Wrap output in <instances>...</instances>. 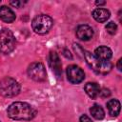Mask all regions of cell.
I'll list each match as a JSON object with an SVG mask.
<instances>
[{
  "label": "cell",
  "instance_id": "obj_15",
  "mask_svg": "<svg viewBox=\"0 0 122 122\" xmlns=\"http://www.w3.org/2000/svg\"><path fill=\"white\" fill-rule=\"evenodd\" d=\"M90 112L92 114V116L97 120H101L105 117V112L103 110V108L100 105L94 104L93 106L91 107L90 109Z\"/></svg>",
  "mask_w": 122,
  "mask_h": 122
},
{
  "label": "cell",
  "instance_id": "obj_23",
  "mask_svg": "<svg viewBox=\"0 0 122 122\" xmlns=\"http://www.w3.org/2000/svg\"><path fill=\"white\" fill-rule=\"evenodd\" d=\"M0 122H1V121H0Z\"/></svg>",
  "mask_w": 122,
  "mask_h": 122
},
{
  "label": "cell",
  "instance_id": "obj_6",
  "mask_svg": "<svg viewBox=\"0 0 122 122\" xmlns=\"http://www.w3.org/2000/svg\"><path fill=\"white\" fill-rule=\"evenodd\" d=\"M27 71L30 78L37 82H42L47 77L46 69L41 62H33L30 64Z\"/></svg>",
  "mask_w": 122,
  "mask_h": 122
},
{
  "label": "cell",
  "instance_id": "obj_7",
  "mask_svg": "<svg viewBox=\"0 0 122 122\" xmlns=\"http://www.w3.org/2000/svg\"><path fill=\"white\" fill-rule=\"evenodd\" d=\"M67 77L68 80L72 84H78L82 82L85 78V72L84 71L76 66V65H70L67 67Z\"/></svg>",
  "mask_w": 122,
  "mask_h": 122
},
{
  "label": "cell",
  "instance_id": "obj_20",
  "mask_svg": "<svg viewBox=\"0 0 122 122\" xmlns=\"http://www.w3.org/2000/svg\"><path fill=\"white\" fill-rule=\"evenodd\" d=\"M63 55L65 56V57H67V58H70V59H71L72 58V55H71V53L70 52V51L69 50H63Z\"/></svg>",
  "mask_w": 122,
  "mask_h": 122
},
{
  "label": "cell",
  "instance_id": "obj_4",
  "mask_svg": "<svg viewBox=\"0 0 122 122\" xmlns=\"http://www.w3.org/2000/svg\"><path fill=\"white\" fill-rule=\"evenodd\" d=\"M20 92L19 83L9 76L4 77L0 81V94L4 97H14Z\"/></svg>",
  "mask_w": 122,
  "mask_h": 122
},
{
  "label": "cell",
  "instance_id": "obj_17",
  "mask_svg": "<svg viewBox=\"0 0 122 122\" xmlns=\"http://www.w3.org/2000/svg\"><path fill=\"white\" fill-rule=\"evenodd\" d=\"M26 2H23V1H10V4L15 8H21Z\"/></svg>",
  "mask_w": 122,
  "mask_h": 122
},
{
  "label": "cell",
  "instance_id": "obj_1",
  "mask_svg": "<svg viewBox=\"0 0 122 122\" xmlns=\"http://www.w3.org/2000/svg\"><path fill=\"white\" fill-rule=\"evenodd\" d=\"M7 114L13 120H31L36 115V111L26 102H13L7 109Z\"/></svg>",
  "mask_w": 122,
  "mask_h": 122
},
{
  "label": "cell",
  "instance_id": "obj_18",
  "mask_svg": "<svg viewBox=\"0 0 122 122\" xmlns=\"http://www.w3.org/2000/svg\"><path fill=\"white\" fill-rule=\"evenodd\" d=\"M99 94H100L102 97H107V96H110L111 92H110V90H109V89H103L102 91L100 90Z\"/></svg>",
  "mask_w": 122,
  "mask_h": 122
},
{
  "label": "cell",
  "instance_id": "obj_19",
  "mask_svg": "<svg viewBox=\"0 0 122 122\" xmlns=\"http://www.w3.org/2000/svg\"><path fill=\"white\" fill-rule=\"evenodd\" d=\"M79 122H92V119H91L87 114H82V115L80 116Z\"/></svg>",
  "mask_w": 122,
  "mask_h": 122
},
{
  "label": "cell",
  "instance_id": "obj_12",
  "mask_svg": "<svg viewBox=\"0 0 122 122\" xmlns=\"http://www.w3.org/2000/svg\"><path fill=\"white\" fill-rule=\"evenodd\" d=\"M0 19L6 23H11L15 20V13L7 6L0 7Z\"/></svg>",
  "mask_w": 122,
  "mask_h": 122
},
{
  "label": "cell",
  "instance_id": "obj_5",
  "mask_svg": "<svg viewBox=\"0 0 122 122\" xmlns=\"http://www.w3.org/2000/svg\"><path fill=\"white\" fill-rule=\"evenodd\" d=\"M53 25V20L51 16L47 14H39L33 18L31 21V28L33 31L37 34L47 33Z\"/></svg>",
  "mask_w": 122,
  "mask_h": 122
},
{
  "label": "cell",
  "instance_id": "obj_9",
  "mask_svg": "<svg viewBox=\"0 0 122 122\" xmlns=\"http://www.w3.org/2000/svg\"><path fill=\"white\" fill-rule=\"evenodd\" d=\"M76 36L82 41H89L93 37V30L89 25H80L76 29Z\"/></svg>",
  "mask_w": 122,
  "mask_h": 122
},
{
  "label": "cell",
  "instance_id": "obj_10",
  "mask_svg": "<svg viewBox=\"0 0 122 122\" xmlns=\"http://www.w3.org/2000/svg\"><path fill=\"white\" fill-rule=\"evenodd\" d=\"M93 54L95 55V57L102 61H109L112 56V51L107 46H99L95 49Z\"/></svg>",
  "mask_w": 122,
  "mask_h": 122
},
{
  "label": "cell",
  "instance_id": "obj_22",
  "mask_svg": "<svg viewBox=\"0 0 122 122\" xmlns=\"http://www.w3.org/2000/svg\"><path fill=\"white\" fill-rule=\"evenodd\" d=\"M95 4L100 6V5H105V4H106V2H105V1H96V2H95Z\"/></svg>",
  "mask_w": 122,
  "mask_h": 122
},
{
  "label": "cell",
  "instance_id": "obj_8",
  "mask_svg": "<svg viewBox=\"0 0 122 122\" xmlns=\"http://www.w3.org/2000/svg\"><path fill=\"white\" fill-rule=\"evenodd\" d=\"M49 63H50V67H51V71H53V73L56 75L57 78H60L62 75V65H61L60 58L55 51L50 52Z\"/></svg>",
  "mask_w": 122,
  "mask_h": 122
},
{
  "label": "cell",
  "instance_id": "obj_14",
  "mask_svg": "<svg viewBox=\"0 0 122 122\" xmlns=\"http://www.w3.org/2000/svg\"><path fill=\"white\" fill-rule=\"evenodd\" d=\"M107 108L111 116H117L120 112V102L117 99H111L107 103Z\"/></svg>",
  "mask_w": 122,
  "mask_h": 122
},
{
  "label": "cell",
  "instance_id": "obj_21",
  "mask_svg": "<svg viewBox=\"0 0 122 122\" xmlns=\"http://www.w3.org/2000/svg\"><path fill=\"white\" fill-rule=\"evenodd\" d=\"M121 62H122V59L120 58V59L117 61V69H118V71H121V70H122V67H121Z\"/></svg>",
  "mask_w": 122,
  "mask_h": 122
},
{
  "label": "cell",
  "instance_id": "obj_11",
  "mask_svg": "<svg viewBox=\"0 0 122 122\" xmlns=\"http://www.w3.org/2000/svg\"><path fill=\"white\" fill-rule=\"evenodd\" d=\"M92 17L94 18V20H96L99 23H104L106 22L109 18H110V10L107 9H103V8H98L92 10Z\"/></svg>",
  "mask_w": 122,
  "mask_h": 122
},
{
  "label": "cell",
  "instance_id": "obj_13",
  "mask_svg": "<svg viewBox=\"0 0 122 122\" xmlns=\"http://www.w3.org/2000/svg\"><path fill=\"white\" fill-rule=\"evenodd\" d=\"M84 90L86 92V93L92 98V99H94L96 98L98 95H99V92H100V87L97 83L95 82H88L85 87H84Z\"/></svg>",
  "mask_w": 122,
  "mask_h": 122
},
{
  "label": "cell",
  "instance_id": "obj_16",
  "mask_svg": "<svg viewBox=\"0 0 122 122\" xmlns=\"http://www.w3.org/2000/svg\"><path fill=\"white\" fill-rule=\"evenodd\" d=\"M105 29H106L107 32H109L110 34H114V33H116V30H117V25L114 22L111 21L105 26Z\"/></svg>",
  "mask_w": 122,
  "mask_h": 122
},
{
  "label": "cell",
  "instance_id": "obj_2",
  "mask_svg": "<svg viewBox=\"0 0 122 122\" xmlns=\"http://www.w3.org/2000/svg\"><path fill=\"white\" fill-rule=\"evenodd\" d=\"M83 56L85 57L87 64L90 66V68L96 73L107 74L112 71V64L110 61H102L97 57H95L93 53H91L90 51H83Z\"/></svg>",
  "mask_w": 122,
  "mask_h": 122
},
{
  "label": "cell",
  "instance_id": "obj_3",
  "mask_svg": "<svg viewBox=\"0 0 122 122\" xmlns=\"http://www.w3.org/2000/svg\"><path fill=\"white\" fill-rule=\"evenodd\" d=\"M16 46V39L9 29H0V52L9 54Z\"/></svg>",
  "mask_w": 122,
  "mask_h": 122
}]
</instances>
